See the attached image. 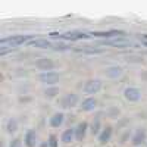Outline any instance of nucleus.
I'll use <instances>...</instances> for the list:
<instances>
[{
    "mask_svg": "<svg viewBox=\"0 0 147 147\" xmlns=\"http://www.w3.org/2000/svg\"><path fill=\"white\" fill-rule=\"evenodd\" d=\"M30 38H31V35H12V37H5V38L0 40V50H5L6 47L15 49V47L24 44Z\"/></svg>",
    "mask_w": 147,
    "mask_h": 147,
    "instance_id": "obj_1",
    "label": "nucleus"
},
{
    "mask_svg": "<svg viewBox=\"0 0 147 147\" xmlns=\"http://www.w3.org/2000/svg\"><path fill=\"white\" fill-rule=\"evenodd\" d=\"M102 87H103V82H102L100 78H91V80H87V81L84 82V85H82V93L87 94L88 97H91V96H94V94L99 93V91L102 90Z\"/></svg>",
    "mask_w": 147,
    "mask_h": 147,
    "instance_id": "obj_2",
    "label": "nucleus"
},
{
    "mask_svg": "<svg viewBox=\"0 0 147 147\" xmlns=\"http://www.w3.org/2000/svg\"><path fill=\"white\" fill-rule=\"evenodd\" d=\"M78 102H80V97L75 93H66L62 97H59V100H57L59 106L62 109H72L78 105Z\"/></svg>",
    "mask_w": 147,
    "mask_h": 147,
    "instance_id": "obj_3",
    "label": "nucleus"
},
{
    "mask_svg": "<svg viewBox=\"0 0 147 147\" xmlns=\"http://www.w3.org/2000/svg\"><path fill=\"white\" fill-rule=\"evenodd\" d=\"M40 82L46 84L47 87H52V85H56V82L60 80V74L56 71H47V72H41L38 75Z\"/></svg>",
    "mask_w": 147,
    "mask_h": 147,
    "instance_id": "obj_4",
    "label": "nucleus"
},
{
    "mask_svg": "<svg viewBox=\"0 0 147 147\" xmlns=\"http://www.w3.org/2000/svg\"><path fill=\"white\" fill-rule=\"evenodd\" d=\"M124 99L129 103H137L141 100V90L137 88V87H132V85H129V87H125L124 90Z\"/></svg>",
    "mask_w": 147,
    "mask_h": 147,
    "instance_id": "obj_5",
    "label": "nucleus"
},
{
    "mask_svg": "<svg viewBox=\"0 0 147 147\" xmlns=\"http://www.w3.org/2000/svg\"><path fill=\"white\" fill-rule=\"evenodd\" d=\"M144 143H147V129L146 128H137L131 136V144L134 147H141Z\"/></svg>",
    "mask_w": 147,
    "mask_h": 147,
    "instance_id": "obj_6",
    "label": "nucleus"
},
{
    "mask_svg": "<svg viewBox=\"0 0 147 147\" xmlns=\"http://www.w3.org/2000/svg\"><path fill=\"white\" fill-rule=\"evenodd\" d=\"M105 44L110 46V47H116V49H128V47H134V46H136L131 40L124 38V37H116V38L107 40V41H105Z\"/></svg>",
    "mask_w": 147,
    "mask_h": 147,
    "instance_id": "obj_7",
    "label": "nucleus"
},
{
    "mask_svg": "<svg viewBox=\"0 0 147 147\" xmlns=\"http://www.w3.org/2000/svg\"><path fill=\"white\" fill-rule=\"evenodd\" d=\"M105 77L109 80H118L124 75V68L119 65H109L105 68Z\"/></svg>",
    "mask_w": 147,
    "mask_h": 147,
    "instance_id": "obj_8",
    "label": "nucleus"
},
{
    "mask_svg": "<svg viewBox=\"0 0 147 147\" xmlns=\"http://www.w3.org/2000/svg\"><path fill=\"white\" fill-rule=\"evenodd\" d=\"M35 68L40 69L43 72H47V71H53L55 69V62L49 57H40L38 60L35 62Z\"/></svg>",
    "mask_w": 147,
    "mask_h": 147,
    "instance_id": "obj_9",
    "label": "nucleus"
},
{
    "mask_svg": "<svg viewBox=\"0 0 147 147\" xmlns=\"http://www.w3.org/2000/svg\"><path fill=\"white\" fill-rule=\"evenodd\" d=\"M88 129H90V125L85 121L78 122V125L75 127V140L77 141H82L85 138V136H87V131Z\"/></svg>",
    "mask_w": 147,
    "mask_h": 147,
    "instance_id": "obj_10",
    "label": "nucleus"
},
{
    "mask_svg": "<svg viewBox=\"0 0 147 147\" xmlns=\"http://www.w3.org/2000/svg\"><path fill=\"white\" fill-rule=\"evenodd\" d=\"M96 107H97V100L94 97H85V99L80 103L81 112H93Z\"/></svg>",
    "mask_w": 147,
    "mask_h": 147,
    "instance_id": "obj_11",
    "label": "nucleus"
},
{
    "mask_svg": "<svg viewBox=\"0 0 147 147\" xmlns=\"http://www.w3.org/2000/svg\"><path fill=\"white\" fill-rule=\"evenodd\" d=\"M63 122H65V113H63V112H55V113L50 116V119H49V124H50L52 128L62 127Z\"/></svg>",
    "mask_w": 147,
    "mask_h": 147,
    "instance_id": "obj_12",
    "label": "nucleus"
},
{
    "mask_svg": "<svg viewBox=\"0 0 147 147\" xmlns=\"http://www.w3.org/2000/svg\"><path fill=\"white\" fill-rule=\"evenodd\" d=\"M24 143H25L27 147H35L37 143H38V136L34 129H28L25 132V137H24Z\"/></svg>",
    "mask_w": 147,
    "mask_h": 147,
    "instance_id": "obj_13",
    "label": "nucleus"
},
{
    "mask_svg": "<svg viewBox=\"0 0 147 147\" xmlns=\"http://www.w3.org/2000/svg\"><path fill=\"white\" fill-rule=\"evenodd\" d=\"M112 134H113V129H112V127H110V125L105 127V128L102 129V132L99 134V143H100L102 146L107 144V143L110 141V138H112Z\"/></svg>",
    "mask_w": 147,
    "mask_h": 147,
    "instance_id": "obj_14",
    "label": "nucleus"
},
{
    "mask_svg": "<svg viewBox=\"0 0 147 147\" xmlns=\"http://www.w3.org/2000/svg\"><path fill=\"white\" fill-rule=\"evenodd\" d=\"M59 35V38H65V40H84V38H88L90 35L84 34V32H63V34H56Z\"/></svg>",
    "mask_w": 147,
    "mask_h": 147,
    "instance_id": "obj_15",
    "label": "nucleus"
},
{
    "mask_svg": "<svg viewBox=\"0 0 147 147\" xmlns=\"http://www.w3.org/2000/svg\"><path fill=\"white\" fill-rule=\"evenodd\" d=\"M30 46L37 47V49H53V43L46 38H35L30 41Z\"/></svg>",
    "mask_w": 147,
    "mask_h": 147,
    "instance_id": "obj_16",
    "label": "nucleus"
},
{
    "mask_svg": "<svg viewBox=\"0 0 147 147\" xmlns=\"http://www.w3.org/2000/svg\"><path fill=\"white\" fill-rule=\"evenodd\" d=\"M119 34H122V31H118V30H110V31H93V32H91V35L100 37V38H110V37H118Z\"/></svg>",
    "mask_w": 147,
    "mask_h": 147,
    "instance_id": "obj_17",
    "label": "nucleus"
},
{
    "mask_svg": "<svg viewBox=\"0 0 147 147\" xmlns=\"http://www.w3.org/2000/svg\"><path fill=\"white\" fill-rule=\"evenodd\" d=\"M75 140V128H68L62 132V137H60V141L63 144H69Z\"/></svg>",
    "mask_w": 147,
    "mask_h": 147,
    "instance_id": "obj_18",
    "label": "nucleus"
},
{
    "mask_svg": "<svg viewBox=\"0 0 147 147\" xmlns=\"http://www.w3.org/2000/svg\"><path fill=\"white\" fill-rule=\"evenodd\" d=\"M102 129H103V127H102V121H100L99 116H97V118L93 119L91 125H90V132L93 134V136H97V137H99V134L102 132Z\"/></svg>",
    "mask_w": 147,
    "mask_h": 147,
    "instance_id": "obj_19",
    "label": "nucleus"
},
{
    "mask_svg": "<svg viewBox=\"0 0 147 147\" xmlns=\"http://www.w3.org/2000/svg\"><path fill=\"white\" fill-rule=\"evenodd\" d=\"M6 131L7 134H15L18 131V121L15 118H9L6 122Z\"/></svg>",
    "mask_w": 147,
    "mask_h": 147,
    "instance_id": "obj_20",
    "label": "nucleus"
},
{
    "mask_svg": "<svg viewBox=\"0 0 147 147\" xmlns=\"http://www.w3.org/2000/svg\"><path fill=\"white\" fill-rule=\"evenodd\" d=\"M59 94V87L57 85H52V87H47L44 90V97L46 99H53V97H56Z\"/></svg>",
    "mask_w": 147,
    "mask_h": 147,
    "instance_id": "obj_21",
    "label": "nucleus"
},
{
    "mask_svg": "<svg viewBox=\"0 0 147 147\" xmlns=\"http://www.w3.org/2000/svg\"><path fill=\"white\" fill-rule=\"evenodd\" d=\"M77 52H80V53H87V55H96V53H103V50L102 49H77Z\"/></svg>",
    "mask_w": 147,
    "mask_h": 147,
    "instance_id": "obj_22",
    "label": "nucleus"
},
{
    "mask_svg": "<svg viewBox=\"0 0 147 147\" xmlns=\"http://www.w3.org/2000/svg\"><path fill=\"white\" fill-rule=\"evenodd\" d=\"M47 143H49V147H59V138L55 136V134H50V136H49Z\"/></svg>",
    "mask_w": 147,
    "mask_h": 147,
    "instance_id": "obj_23",
    "label": "nucleus"
},
{
    "mask_svg": "<svg viewBox=\"0 0 147 147\" xmlns=\"http://www.w3.org/2000/svg\"><path fill=\"white\" fill-rule=\"evenodd\" d=\"M9 147H22V140L21 138H13L10 141Z\"/></svg>",
    "mask_w": 147,
    "mask_h": 147,
    "instance_id": "obj_24",
    "label": "nucleus"
},
{
    "mask_svg": "<svg viewBox=\"0 0 147 147\" xmlns=\"http://www.w3.org/2000/svg\"><path fill=\"white\" fill-rule=\"evenodd\" d=\"M53 49H55V50H68L69 46L68 44H62V43H57V44H53Z\"/></svg>",
    "mask_w": 147,
    "mask_h": 147,
    "instance_id": "obj_25",
    "label": "nucleus"
},
{
    "mask_svg": "<svg viewBox=\"0 0 147 147\" xmlns=\"http://www.w3.org/2000/svg\"><path fill=\"white\" fill-rule=\"evenodd\" d=\"M129 138V129H127L124 134H122V137H121V143L124 144V143H127V140Z\"/></svg>",
    "mask_w": 147,
    "mask_h": 147,
    "instance_id": "obj_26",
    "label": "nucleus"
},
{
    "mask_svg": "<svg viewBox=\"0 0 147 147\" xmlns=\"http://www.w3.org/2000/svg\"><path fill=\"white\" fill-rule=\"evenodd\" d=\"M41 147H49V143H47V141H46V143H43V144H41Z\"/></svg>",
    "mask_w": 147,
    "mask_h": 147,
    "instance_id": "obj_27",
    "label": "nucleus"
},
{
    "mask_svg": "<svg viewBox=\"0 0 147 147\" xmlns=\"http://www.w3.org/2000/svg\"><path fill=\"white\" fill-rule=\"evenodd\" d=\"M143 38H144V40H147V34H144V35H143Z\"/></svg>",
    "mask_w": 147,
    "mask_h": 147,
    "instance_id": "obj_28",
    "label": "nucleus"
},
{
    "mask_svg": "<svg viewBox=\"0 0 147 147\" xmlns=\"http://www.w3.org/2000/svg\"><path fill=\"white\" fill-rule=\"evenodd\" d=\"M141 147H143V146H141Z\"/></svg>",
    "mask_w": 147,
    "mask_h": 147,
    "instance_id": "obj_29",
    "label": "nucleus"
}]
</instances>
